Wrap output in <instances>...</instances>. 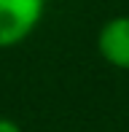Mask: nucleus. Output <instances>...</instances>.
I'll return each mask as SVG.
<instances>
[{"label": "nucleus", "instance_id": "obj_3", "mask_svg": "<svg viewBox=\"0 0 129 132\" xmlns=\"http://www.w3.org/2000/svg\"><path fill=\"white\" fill-rule=\"evenodd\" d=\"M0 132H22V127L8 116H0Z\"/></svg>", "mask_w": 129, "mask_h": 132}, {"label": "nucleus", "instance_id": "obj_1", "mask_svg": "<svg viewBox=\"0 0 129 132\" xmlns=\"http://www.w3.org/2000/svg\"><path fill=\"white\" fill-rule=\"evenodd\" d=\"M46 0H0V49H14L40 24Z\"/></svg>", "mask_w": 129, "mask_h": 132}, {"label": "nucleus", "instance_id": "obj_2", "mask_svg": "<svg viewBox=\"0 0 129 132\" xmlns=\"http://www.w3.org/2000/svg\"><path fill=\"white\" fill-rule=\"evenodd\" d=\"M97 51L108 65L129 70V16H113L97 32Z\"/></svg>", "mask_w": 129, "mask_h": 132}]
</instances>
